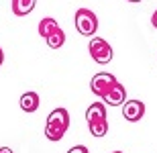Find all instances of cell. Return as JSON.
<instances>
[{"label":"cell","mask_w":157,"mask_h":153,"mask_svg":"<svg viewBox=\"0 0 157 153\" xmlns=\"http://www.w3.org/2000/svg\"><path fill=\"white\" fill-rule=\"evenodd\" d=\"M112 153H122V151H112Z\"/></svg>","instance_id":"ac0fdd59"},{"label":"cell","mask_w":157,"mask_h":153,"mask_svg":"<svg viewBox=\"0 0 157 153\" xmlns=\"http://www.w3.org/2000/svg\"><path fill=\"white\" fill-rule=\"evenodd\" d=\"M88 51H90V57L96 63H110L112 55H114L108 41H104L102 37H92L90 43H88Z\"/></svg>","instance_id":"3957f363"},{"label":"cell","mask_w":157,"mask_h":153,"mask_svg":"<svg viewBox=\"0 0 157 153\" xmlns=\"http://www.w3.org/2000/svg\"><path fill=\"white\" fill-rule=\"evenodd\" d=\"M151 25H153V27L157 29V10L153 12V17H151Z\"/></svg>","instance_id":"5bb4252c"},{"label":"cell","mask_w":157,"mask_h":153,"mask_svg":"<svg viewBox=\"0 0 157 153\" xmlns=\"http://www.w3.org/2000/svg\"><path fill=\"white\" fill-rule=\"evenodd\" d=\"M102 118H106V104L104 102H92L86 110V120L96 123V120H102Z\"/></svg>","instance_id":"ba28073f"},{"label":"cell","mask_w":157,"mask_h":153,"mask_svg":"<svg viewBox=\"0 0 157 153\" xmlns=\"http://www.w3.org/2000/svg\"><path fill=\"white\" fill-rule=\"evenodd\" d=\"M128 2H143V0H128Z\"/></svg>","instance_id":"e0dca14e"},{"label":"cell","mask_w":157,"mask_h":153,"mask_svg":"<svg viewBox=\"0 0 157 153\" xmlns=\"http://www.w3.org/2000/svg\"><path fill=\"white\" fill-rule=\"evenodd\" d=\"M74 23H76L78 33L84 37H94V33L98 31V17L90 8H78Z\"/></svg>","instance_id":"7a4b0ae2"},{"label":"cell","mask_w":157,"mask_h":153,"mask_svg":"<svg viewBox=\"0 0 157 153\" xmlns=\"http://www.w3.org/2000/svg\"><path fill=\"white\" fill-rule=\"evenodd\" d=\"M145 114V104L141 100H124L122 102V117L128 123H137Z\"/></svg>","instance_id":"5b68a950"},{"label":"cell","mask_w":157,"mask_h":153,"mask_svg":"<svg viewBox=\"0 0 157 153\" xmlns=\"http://www.w3.org/2000/svg\"><path fill=\"white\" fill-rule=\"evenodd\" d=\"M45 41H47V45H49L51 49H59V47H63V43H65V33L57 27V29L53 31Z\"/></svg>","instance_id":"8fae6325"},{"label":"cell","mask_w":157,"mask_h":153,"mask_svg":"<svg viewBox=\"0 0 157 153\" xmlns=\"http://www.w3.org/2000/svg\"><path fill=\"white\" fill-rule=\"evenodd\" d=\"M118 80H117V76L114 74H108V71H98L96 76L92 78V82H90V90H92L96 96H102L106 94V90L110 88V86H114Z\"/></svg>","instance_id":"277c9868"},{"label":"cell","mask_w":157,"mask_h":153,"mask_svg":"<svg viewBox=\"0 0 157 153\" xmlns=\"http://www.w3.org/2000/svg\"><path fill=\"white\" fill-rule=\"evenodd\" d=\"M59 25H57V21L53 17H45V18H41L39 21V35L43 37V39H47V37L51 35L53 31L57 29Z\"/></svg>","instance_id":"30bf717a"},{"label":"cell","mask_w":157,"mask_h":153,"mask_svg":"<svg viewBox=\"0 0 157 153\" xmlns=\"http://www.w3.org/2000/svg\"><path fill=\"white\" fill-rule=\"evenodd\" d=\"M102 100H104L106 106H121L122 102L127 100V90H124V86L121 82H117L114 86H110V88L106 90Z\"/></svg>","instance_id":"8992f818"},{"label":"cell","mask_w":157,"mask_h":153,"mask_svg":"<svg viewBox=\"0 0 157 153\" xmlns=\"http://www.w3.org/2000/svg\"><path fill=\"white\" fill-rule=\"evenodd\" d=\"M88 129L94 137H104L108 133V118H102V120H96V123H88Z\"/></svg>","instance_id":"7c38bea8"},{"label":"cell","mask_w":157,"mask_h":153,"mask_svg":"<svg viewBox=\"0 0 157 153\" xmlns=\"http://www.w3.org/2000/svg\"><path fill=\"white\" fill-rule=\"evenodd\" d=\"M70 129V112L65 108H53L45 120V137L49 141H59Z\"/></svg>","instance_id":"6da1fadb"},{"label":"cell","mask_w":157,"mask_h":153,"mask_svg":"<svg viewBox=\"0 0 157 153\" xmlns=\"http://www.w3.org/2000/svg\"><path fill=\"white\" fill-rule=\"evenodd\" d=\"M4 63V51H2V47H0V65Z\"/></svg>","instance_id":"2e32d148"},{"label":"cell","mask_w":157,"mask_h":153,"mask_svg":"<svg viewBox=\"0 0 157 153\" xmlns=\"http://www.w3.org/2000/svg\"><path fill=\"white\" fill-rule=\"evenodd\" d=\"M37 0H12V12L17 14V17H27V14H31L33 12V8H35Z\"/></svg>","instance_id":"9c48e42d"},{"label":"cell","mask_w":157,"mask_h":153,"mask_svg":"<svg viewBox=\"0 0 157 153\" xmlns=\"http://www.w3.org/2000/svg\"><path fill=\"white\" fill-rule=\"evenodd\" d=\"M0 153H14L10 147H0Z\"/></svg>","instance_id":"9a60e30c"},{"label":"cell","mask_w":157,"mask_h":153,"mask_svg":"<svg viewBox=\"0 0 157 153\" xmlns=\"http://www.w3.org/2000/svg\"><path fill=\"white\" fill-rule=\"evenodd\" d=\"M67 153H90V151H88L86 145H76V147H71Z\"/></svg>","instance_id":"4fadbf2b"},{"label":"cell","mask_w":157,"mask_h":153,"mask_svg":"<svg viewBox=\"0 0 157 153\" xmlns=\"http://www.w3.org/2000/svg\"><path fill=\"white\" fill-rule=\"evenodd\" d=\"M39 104H41V98H39L37 92H33V90L25 92V94L21 96V100H18L21 110H25V112H35L37 108H39Z\"/></svg>","instance_id":"52a82bcc"}]
</instances>
